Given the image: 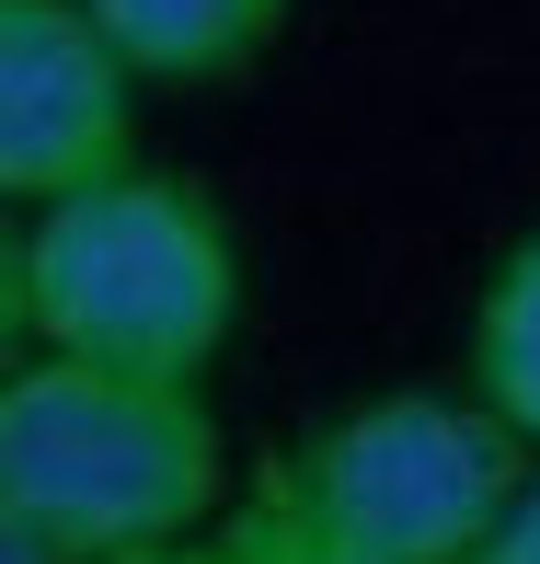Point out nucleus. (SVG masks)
Returning <instances> with one entry per match:
<instances>
[{
	"instance_id": "f257e3e1",
	"label": "nucleus",
	"mask_w": 540,
	"mask_h": 564,
	"mask_svg": "<svg viewBox=\"0 0 540 564\" xmlns=\"http://www.w3.org/2000/svg\"><path fill=\"white\" fill-rule=\"evenodd\" d=\"M23 300L46 357L139 380H208L242 335V230L185 162H115L81 196L23 219Z\"/></svg>"
},
{
	"instance_id": "f03ea898",
	"label": "nucleus",
	"mask_w": 540,
	"mask_h": 564,
	"mask_svg": "<svg viewBox=\"0 0 540 564\" xmlns=\"http://www.w3.org/2000/svg\"><path fill=\"white\" fill-rule=\"evenodd\" d=\"M230 496L242 484H230V426L208 380H139L46 346L0 380V507L58 564L219 530Z\"/></svg>"
},
{
	"instance_id": "7ed1b4c3",
	"label": "nucleus",
	"mask_w": 540,
	"mask_h": 564,
	"mask_svg": "<svg viewBox=\"0 0 540 564\" xmlns=\"http://www.w3.org/2000/svg\"><path fill=\"white\" fill-rule=\"evenodd\" d=\"M529 438L495 403L449 392V380H392V392L333 403L311 438H288L253 473L322 530V542L368 564H472L495 542L506 496L529 484Z\"/></svg>"
},
{
	"instance_id": "20e7f679",
	"label": "nucleus",
	"mask_w": 540,
	"mask_h": 564,
	"mask_svg": "<svg viewBox=\"0 0 540 564\" xmlns=\"http://www.w3.org/2000/svg\"><path fill=\"white\" fill-rule=\"evenodd\" d=\"M139 105L150 93L81 0H0V208L35 219L139 162Z\"/></svg>"
},
{
	"instance_id": "39448f33",
	"label": "nucleus",
	"mask_w": 540,
	"mask_h": 564,
	"mask_svg": "<svg viewBox=\"0 0 540 564\" xmlns=\"http://www.w3.org/2000/svg\"><path fill=\"white\" fill-rule=\"evenodd\" d=\"M139 93H230L288 46L299 0H81Z\"/></svg>"
},
{
	"instance_id": "423d86ee",
	"label": "nucleus",
	"mask_w": 540,
	"mask_h": 564,
	"mask_svg": "<svg viewBox=\"0 0 540 564\" xmlns=\"http://www.w3.org/2000/svg\"><path fill=\"white\" fill-rule=\"evenodd\" d=\"M460 392L495 403V415L540 449V219L483 265V289H472V323H460Z\"/></svg>"
},
{
	"instance_id": "0eeeda50",
	"label": "nucleus",
	"mask_w": 540,
	"mask_h": 564,
	"mask_svg": "<svg viewBox=\"0 0 540 564\" xmlns=\"http://www.w3.org/2000/svg\"><path fill=\"white\" fill-rule=\"evenodd\" d=\"M219 542H230V564H368V553H345V542H322L311 519H299L288 496H276L265 473L230 496V519H219Z\"/></svg>"
},
{
	"instance_id": "6e6552de",
	"label": "nucleus",
	"mask_w": 540,
	"mask_h": 564,
	"mask_svg": "<svg viewBox=\"0 0 540 564\" xmlns=\"http://www.w3.org/2000/svg\"><path fill=\"white\" fill-rule=\"evenodd\" d=\"M35 357V300H23V208H0V380Z\"/></svg>"
},
{
	"instance_id": "1a4fd4ad",
	"label": "nucleus",
	"mask_w": 540,
	"mask_h": 564,
	"mask_svg": "<svg viewBox=\"0 0 540 564\" xmlns=\"http://www.w3.org/2000/svg\"><path fill=\"white\" fill-rule=\"evenodd\" d=\"M472 564H540V460H529V484H518V496H506L495 542H483Z\"/></svg>"
},
{
	"instance_id": "9d476101",
	"label": "nucleus",
	"mask_w": 540,
	"mask_h": 564,
	"mask_svg": "<svg viewBox=\"0 0 540 564\" xmlns=\"http://www.w3.org/2000/svg\"><path fill=\"white\" fill-rule=\"evenodd\" d=\"M230 519V507H219ZM104 564H230V542L219 530H185V542H150V553H104Z\"/></svg>"
},
{
	"instance_id": "9b49d317",
	"label": "nucleus",
	"mask_w": 540,
	"mask_h": 564,
	"mask_svg": "<svg viewBox=\"0 0 540 564\" xmlns=\"http://www.w3.org/2000/svg\"><path fill=\"white\" fill-rule=\"evenodd\" d=\"M0 564H58V553H46V542H35V530H23V519H12V507H0Z\"/></svg>"
}]
</instances>
